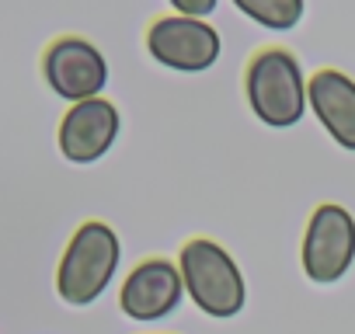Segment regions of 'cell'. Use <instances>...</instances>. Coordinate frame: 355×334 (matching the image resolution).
I'll return each instance as SVG.
<instances>
[{
	"mask_svg": "<svg viewBox=\"0 0 355 334\" xmlns=\"http://www.w3.org/2000/svg\"><path fill=\"white\" fill-rule=\"evenodd\" d=\"M182 292H185L182 268H174L164 258H150V261L132 268V275L122 285L119 303L132 320H160V317L178 310Z\"/></svg>",
	"mask_w": 355,
	"mask_h": 334,
	"instance_id": "ba28073f",
	"label": "cell"
},
{
	"mask_svg": "<svg viewBox=\"0 0 355 334\" xmlns=\"http://www.w3.org/2000/svg\"><path fill=\"white\" fill-rule=\"evenodd\" d=\"M182 279L192 303L209 317H237L248 303V282L230 251L216 240L199 237L182 247Z\"/></svg>",
	"mask_w": 355,
	"mask_h": 334,
	"instance_id": "3957f363",
	"label": "cell"
},
{
	"mask_svg": "<svg viewBox=\"0 0 355 334\" xmlns=\"http://www.w3.org/2000/svg\"><path fill=\"white\" fill-rule=\"evenodd\" d=\"M119 258H122V247L108 223H101V220L80 223V230L70 237V244L60 258V268H56L60 299L70 306H91L108 289V282L119 268Z\"/></svg>",
	"mask_w": 355,
	"mask_h": 334,
	"instance_id": "6da1fadb",
	"label": "cell"
},
{
	"mask_svg": "<svg viewBox=\"0 0 355 334\" xmlns=\"http://www.w3.org/2000/svg\"><path fill=\"white\" fill-rule=\"evenodd\" d=\"M42 73L46 84L53 87V94L80 105V101H94L105 84H108V63L105 56L87 42V39H56L46 56H42Z\"/></svg>",
	"mask_w": 355,
	"mask_h": 334,
	"instance_id": "8992f818",
	"label": "cell"
},
{
	"mask_svg": "<svg viewBox=\"0 0 355 334\" xmlns=\"http://www.w3.org/2000/svg\"><path fill=\"white\" fill-rule=\"evenodd\" d=\"M303 272L317 285H331L345 279V272L355 261V220L348 209L327 202L320 206L303 234Z\"/></svg>",
	"mask_w": 355,
	"mask_h": 334,
	"instance_id": "277c9868",
	"label": "cell"
},
{
	"mask_svg": "<svg viewBox=\"0 0 355 334\" xmlns=\"http://www.w3.org/2000/svg\"><path fill=\"white\" fill-rule=\"evenodd\" d=\"M119 136V108L105 98L73 105L60 122V153L73 164L101 160Z\"/></svg>",
	"mask_w": 355,
	"mask_h": 334,
	"instance_id": "52a82bcc",
	"label": "cell"
},
{
	"mask_svg": "<svg viewBox=\"0 0 355 334\" xmlns=\"http://www.w3.org/2000/svg\"><path fill=\"white\" fill-rule=\"evenodd\" d=\"M171 4L182 18H192V21H202L216 11V0H171Z\"/></svg>",
	"mask_w": 355,
	"mask_h": 334,
	"instance_id": "8fae6325",
	"label": "cell"
},
{
	"mask_svg": "<svg viewBox=\"0 0 355 334\" xmlns=\"http://www.w3.org/2000/svg\"><path fill=\"white\" fill-rule=\"evenodd\" d=\"M234 8L272 32H289L303 18V0H234Z\"/></svg>",
	"mask_w": 355,
	"mask_h": 334,
	"instance_id": "30bf717a",
	"label": "cell"
},
{
	"mask_svg": "<svg viewBox=\"0 0 355 334\" xmlns=\"http://www.w3.org/2000/svg\"><path fill=\"white\" fill-rule=\"evenodd\" d=\"M306 87H310V80H303L296 56H289L286 49L258 53L244 77L251 112L272 129H289L306 115V108H310Z\"/></svg>",
	"mask_w": 355,
	"mask_h": 334,
	"instance_id": "7a4b0ae2",
	"label": "cell"
},
{
	"mask_svg": "<svg viewBox=\"0 0 355 334\" xmlns=\"http://www.w3.org/2000/svg\"><path fill=\"white\" fill-rule=\"evenodd\" d=\"M146 49L157 63L178 73H202L220 60V32L206 21H192L182 15H171L153 21L146 32Z\"/></svg>",
	"mask_w": 355,
	"mask_h": 334,
	"instance_id": "5b68a950",
	"label": "cell"
},
{
	"mask_svg": "<svg viewBox=\"0 0 355 334\" xmlns=\"http://www.w3.org/2000/svg\"><path fill=\"white\" fill-rule=\"evenodd\" d=\"M310 112L345 150H355V80L338 70H320L310 77Z\"/></svg>",
	"mask_w": 355,
	"mask_h": 334,
	"instance_id": "9c48e42d",
	"label": "cell"
}]
</instances>
